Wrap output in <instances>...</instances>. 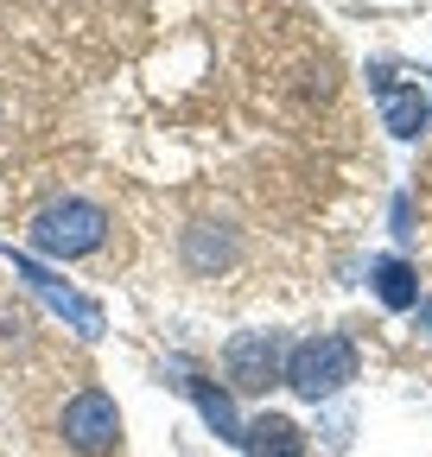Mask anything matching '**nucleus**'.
<instances>
[{
	"mask_svg": "<svg viewBox=\"0 0 432 457\" xmlns=\"http://www.w3.org/2000/svg\"><path fill=\"white\" fill-rule=\"evenodd\" d=\"M223 375L236 394H267L274 381H287V337L280 330H242L223 343Z\"/></svg>",
	"mask_w": 432,
	"mask_h": 457,
	"instance_id": "obj_4",
	"label": "nucleus"
},
{
	"mask_svg": "<svg viewBox=\"0 0 432 457\" xmlns=\"http://www.w3.org/2000/svg\"><path fill=\"white\" fill-rule=\"evenodd\" d=\"M58 432H64V445L77 457H115L121 451V407H115V394H102V387L71 394Z\"/></svg>",
	"mask_w": 432,
	"mask_h": 457,
	"instance_id": "obj_3",
	"label": "nucleus"
},
{
	"mask_svg": "<svg viewBox=\"0 0 432 457\" xmlns=\"http://www.w3.org/2000/svg\"><path fill=\"white\" fill-rule=\"evenodd\" d=\"M179 387H185V394L197 400V413L210 420V432H216V438H236V445H242V420H236V400H229L223 387H210L204 375H191V381H179Z\"/></svg>",
	"mask_w": 432,
	"mask_h": 457,
	"instance_id": "obj_10",
	"label": "nucleus"
},
{
	"mask_svg": "<svg viewBox=\"0 0 432 457\" xmlns=\"http://www.w3.org/2000/svg\"><path fill=\"white\" fill-rule=\"evenodd\" d=\"M108 210L89 204V197H58L32 216V248L51 254V261H77V254H96L108 242Z\"/></svg>",
	"mask_w": 432,
	"mask_h": 457,
	"instance_id": "obj_2",
	"label": "nucleus"
},
{
	"mask_svg": "<svg viewBox=\"0 0 432 457\" xmlns=\"http://www.w3.org/2000/svg\"><path fill=\"white\" fill-rule=\"evenodd\" d=\"M179 254H185V267H191V273H204V279H210V273H223V267L236 261V228H223V222H191Z\"/></svg>",
	"mask_w": 432,
	"mask_h": 457,
	"instance_id": "obj_7",
	"label": "nucleus"
},
{
	"mask_svg": "<svg viewBox=\"0 0 432 457\" xmlns=\"http://www.w3.org/2000/svg\"><path fill=\"white\" fill-rule=\"evenodd\" d=\"M242 451L248 457H305V432L287 413H261L242 426Z\"/></svg>",
	"mask_w": 432,
	"mask_h": 457,
	"instance_id": "obj_8",
	"label": "nucleus"
},
{
	"mask_svg": "<svg viewBox=\"0 0 432 457\" xmlns=\"http://www.w3.org/2000/svg\"><path fill=\"white\" fill-rule=\"evenodd\" d=\"M369 89H375V102H382V121H388V134L413 140V134L426 128L432 96L420 89V77H407L401 64H369Z\"/></svg>",
	"mask_w": 432,
	"mask_h": 457,
	"instance_id": "obj_5",
	"label": "nucleus"
},
{
	"mask_svg": "<svg viewBox=\"0 0 432 457\" xmlns=\"http://www.w3.org/2000/svg\"><path fill=\"white\" fill-rule=\"evenodd\" d=\"M356 343L350 337H337V330H318V337H305V343H293L287 350V387L299 394V400H331V394H344L350 381H356Z\"/></svg>",
	"mask_w": 432,
	"mask_h": 457,
	"instance_id": "obj_1",
	"label": "nucleus"
},
{
	"mask_svg": "<svg viewBox=\"0 0 432 457\" xmlns=\"http://www.w3.org/2000/svg\"><path fill=\"white\" fill-rule=\"evenodd\" d=\"M369 279H375V299H382L388 312H407V305H420V273H413L407 261L382 254V261L369 267Z\"/></svg>",
	"mask_w": 432,
	"mask_h": 457,
	"instance_id": "obj_9",
	"label": "nucleus"
},
{
	"mask_svg": "<svg viewBox=\"0 0 432 457\" xmlns=\"http://www.w3.org/2000/svg\"><path fill=\"white\" fill-rule=\"evenodd\" d=\"M13 273H20L32 293H38L51 312H58V318H71V324H77V337H102V305H96V299H83V293H71V286L51 273V267H38L32 254H13Z\"/></svg>",
	"mask_w": 432,
	"mask_h": 457,
	"instance_id": "obj_6",
	"label": "nucleus"
}]
</instances>
